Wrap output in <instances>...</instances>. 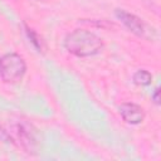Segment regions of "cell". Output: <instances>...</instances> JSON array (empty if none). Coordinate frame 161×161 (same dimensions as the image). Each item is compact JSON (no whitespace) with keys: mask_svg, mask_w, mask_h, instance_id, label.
<instances>
[{"mask_svg":"<svg viewBox=\"0 0 161 161\" xmlns=\"http://www.w3.org/2000/svg\"><path fill=\"white\" fill-rule=\"evenodd\" d=\"M64 48L68 53L75 57L87 58L98 54L103 48V42L93 31L87 29H75L67 34L64 39Z\"/></svg>","mask_w":161,"mask_h":161,"instance_id":"cell-1","label":"cell"},{"mask_svg":"<svg viewBox=\"0 0 161 161\" xmlns=\"http://www.w3.org/2000/svg\"><path fill=\"white\" fill-rule=\"evenodd\" d=\"M26 73V63L16 53H6L0 57V78L5 83H18Z\"/></svg>","mask_w":161,"mask_h":161,"instance_id":"cell-2","label":"cell"},{"mask_svg":"<svg viewBox=\"0 0 161 161\" xmlns=\"http://www.w3.org/2000/svg\"><path fill=\"white\" fill-rule=\"evenodd\" d=\"M13 142L18 141L19 145L28 153H36L40 147V138L38 130L26 121H18L13 125Z\"/></svg>","mask_w":161,"mask_h":161,"instance_id":"cell-3","label":"cell"},{"mask_svg":"<svg viewBox=\"0 0 161 161\" xmlns=\"http://www.w3.org/2000/svg\"><path fill=\"white\" fill-rule=\"evenodd\" d=\"M114 15L131 33H133L137 36H145L146 24L143 23V20L141 18H138L137 15H135L125 9H116Z\"/></svg>","mask_w":161,"mask_h":161,"instance_id":"cell-4","label":"cell"},{"mask_svg":"<svg viewBox=\"0 0 161 161\" xmlns=\"http://www.w3.org/2000/svg\"><path fill=\"white\" fill-rule=\"evenodd\" d=\"M118 112L125 122L130 125H140L145 118L143 108L133 102H125L118 107Z\"/></svg>","mask_w":161,"mask_h":161,"instance_id":"cell-5","label":"cell"},{"mask_svg":"<svg viewBox=\"0 0 161 161\" xmlns=\"http://www.w3.org/2000/svg\"><path fill=\"white\" fill-rule=\"evenodd\" d=\"M133 82L137 84V86H148L151 84V80H152V75L148 70L146 69H138L133 77H132Z\"/></svg>","mask_w":161,"mask_h":161,"instance_id":"cell-6","label":"cell"},{"mask_svg":"<svg viewBox=\"0 0 161 161\" xmlns=\"http://www.w3.org/2000/svg\"><path fill=\"white\" fill-rule=\"evenodd\" d=\"M24 28H25V33H26L28 38L30 39L31 44H33V45H34V47L38 49V52H40V50H42V48H43L40 36L36 34V31H35L34 29H31V28H30V26H28L26 24H24Z\"/></svg>","mask_w":161,"mask_h":161,"instance_id":"cell-7","label":"cell"},{"mask_svg":"<svg viewBox=\"0 0 161 161\" xmlns=\"http://www.w3.org/2000/svg\"><path fill=\"white\" fill-rule=\"evenodd\" d=\"M0 141H4V142H13V137L11 135L0 126Z\"/></svg>","mask_w":161,"mask_h":161,"instance_id":"cell-8","label":"cell"},{"mask_svg":"<svg viewBox=\"0 0 161 161\" xmlns=\"http://www.w3.org/2000/svg\"><path fill=\"white\" fill-rule=\"evenodd\" d=\"M152 101H153V103H155L156 106H158V104H160V88H156V89L153 91Z\"/></svg>","mask_w":161,"mask_h":161,"instance_id":"cell-9","label":"cell"},{"mask_svg":"<svg viewBox=\"0 0 161 161\" xmlns=\"http://www.w3.org/2000/svg\"><path fill=\"white\" fill-rule=\"evenodd\" d=\"M35 1H44V0H35Z\"/></svg>","mask_w":161,"mask_h":161,"instance_id":"cell-10","label":"cell"}]
</instances>
